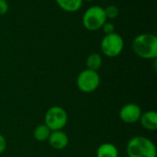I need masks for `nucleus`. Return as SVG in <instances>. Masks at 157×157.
<instances>
[{
	"instance_id": "10",
	"label": "nucleus",
	"mask_w": 157,
	"mask_h": 157,
	"mask_svg": "<svg viewBox=\"0 0 157 157\" xmlns=\"http://www.w3.org/2000/svg\"><path fill=\"white\" fill-rule=\"evenodd\" d=\"M97 157H119L118 148L110 143L102 144L97 149Z\"/></svg>"
},
{
	"instance_id": "16",
	"label": "nucleus",
	"mask_w": 157,
	"mask_h": 157,
	"mask_svg": "<svg viewBox=\"0 0 157 157\" xmlns=\"http://www.w3.org/2000/svg\"><path fill=\"white\" fill-rule=\"evenodd\" d=\"M8 3L6 0H0V16H4L8 11Z\"/></svg>"
},
{
	"instance_id": "17",
	"label": "nucleus",
	"mask_w": 157,
	"mask_h": 157,
	"mask_svg": "<svg viewBox=\"0 0 157 157\" xmlns=\"http://www.w3.org/2000/svg\"><path fill=\"white\" fill-rule=\"evenodd\" d=\"M6 149V138L0 134V154H3Z\"/></svg>"
},
{
	"instance_id": "3",
	"label": "nucleus",
	"mask_w": 157,
	"mask_h": 157,
	"mask_svg": "<svg viewBox=\"0 0 157 157\" xmlns=\"http://www.w3.org/2000/svg\"><path fill=\"white\" fill-rule=\"evenodd\" d=\"M107 21L105 10L100 6H93L86 10L83 16V25L89 31H97Z\"/></svg>"
},
{
	"instance_id": "11",
	"label": "nucleus",
	"mask_w": 157,
	"mask_h": 157,
	"mask_svg": "<svg viewBox=\"0 0 157 157\" xmlns=\"http://www.w3.org/2000/svg\"><path fill=\"white\" fill-rule=\"evenodd\" d=\"M55 1L61 9L70 13L78 11L83 5V0H55Z\"/></svg>"
},
{
	"instance_id": "8",
	"label": "nucleus",
	"mask_w": 157,
	"mask_h": 157,
	"mask_svg": "<svg viewBox=\"0 0 157 157\" xmlns=\"http://www.w3.org/2000/svg\"><path fill=\"white\" fill-rule=\"evenodd\" d=\"M48 142L55 150H63L69 144L68 135L63 131H52L49 136Z\"/></svg>"
},
{
	"instance_id": "4",
	"label": "nucleus",
	"mask_w": 157,
	"mask_h": 157,
	"mask_svg": "<svg viewBox=\"0 0 157 157\" xmlns=\"http://www.w3.org/2000/svg\"><path fill=\"white\" fill-rule=\"evenodd\" d=\"M45 125L52 131L63 130L68 121V115L64 109L60 106L51 107L45 113L44 117Z\"/></svg>"
},
{
	"instance_id": "14",
	"label": "nucleus",
	"mask_w": 157,
	"mask_h": 157,
	"mask_svg": "<svg viewBox=\"0 0 157 157\" xmlns=\"http://www.w3.org/2000/svg\"><path fill=\"white\" fill-rule=\"evenodd\" d=\"M104 10H105V15H106L107 19L108 18L109 19H114L119 16V13H120L119 7L114 6V5L108 6L106 8H104Z\"/></svg>"
},
{
	"instance_id": "7",
	"label": "nucleus",
	"mask_w": 157,
	"mask_h": 157,
	"mask_svg": "<svg viewBox=\"0 0 157 157\" xmlns=\"http://www.w3.org/2000/svg\"><path fill=\"white\" fill-rule=\"evenodd\" d=\"M142 115L141 108L134 103H128L122 106L120 110L121 120L128 124H133L139 121Z\"/></svg>"
},
{
	"instance_id": "6",
	"label": "nucleus",
	"mask_w": 157,
	"mask_h": 157,
	"mask_svg": "<svg viewBox=\"0 0 157 157\" xmlns=\"http://www.w3.org/2000/svg\"><path fill=\"white\" fill-rule=\"evenodd\" d=\"M100 85V76L98 71L85 69L76 78V86L83 93H92Z\"/></svg>"
},
{
	"instance_id": "5",
	"label": "nucleus",
	"mask_w": 157,
	"mask_h": 157,
	"mask_svg": "<svg viewBox=\"0 0 157 157\" xmlns=\"http://www.w3.org/2000/svg\"><path fill=\"white\" fill-rule=\"evenodd\" d=\"M124 48V40L122 37L116 33H110L104 36L100 43V49L104 55L109 58L119 56Z\"/></svg>"
},
{
	"instance_id": "1",
	"label": "nucleus",
	"mask_w": 157,
	"mask_h": 157,
	"mask_svg": "<svg viewBox=\"0 0 157 157\" xmlns=\"http://www.w3.org/2000/svg\"><path fill=\"white\" fill-rule=\"evenodd\" d=\"M132 50L134 53L145 60L156 59L157 37L155 34L143 33L132 40Z\"/></svg>"
},
{
	"instance_id": "2",
	"label": "nucleus",
	"mask_w": 157,
	"mask_h": 157,
	"mask_svg": "<svg viewBox=\"0 0 157 157\" xmlns=\"http://www.w3.org/2000/svg\"><path fill=\"white\" fill-rule=\"evenodd\" d=\"M127 155L129 157H156L155 144L144 136L132 137L127 144Z\"/></svg>"
},
{
	"instance_id": "15",
	"label": "nucleus",
	"mask_w": 157,
	"mask_h": 157,
	"mask_svg": "<svg viewBox=\"0 0 157 157\" xmlns=\"http://www.w3.org/2000/svg\"><path fill=\"white\" fill-rule=\"evenodd\" d=\"M101 29H102L103 32L105 33V35L115 32V25H114L112 22H107V21H106L105 24L102 26Z\"/></svg>"
},
{
	"instance_id": "18",
	"label": "nucleus",
	"mask_w": 157,
	"mask_h": 157,
	"mask_svg": "<svg viewBox=\"0 0 157 157\" xmlns=\"http://www.w3.org/2000/svg\"><path fill=\"white\" fill-rule=\"evenodd\" d=\"M83 1H87V2H91V1H94V0H83Z\"/></svg>"
},
{
	"instance_id": "13",
	"label": "nucleus",
	"mask_w": 157,
	"mask_h": 157,
	"mask_svg": "<svg viewBox=\"0 0 157 157\" xmlns=\"http://www.w3.org/2000/svg\"><path fill=\"white\" fill-rule=\"evenodd\" d=\"M51 132L52 131L45 124H40L34 129L33 136L38 142H45L48 141Z\"/></svg>"
},
{
	"instance_id": "9",
	"label": "nucleus",
	"mask_w": 157,
	"mask_h": 157,
	"mask_svg": "<svg viewBox=\"0 0 157 157\" xmlns=\"http://www.w3.org/2000/svg\"><path fill=\"white\" fill-rule=\"evenodd\" d=\"M141 125L148 131L157 130V113L155 110H148L142 113L139 120Z\"/></svg>"
},
{
	"instance_id": "12",
	"label": "nucleus",
	"mask_w": 157,
	"mask_h": 157,
	"mask_svg": "<svg viewBox=\"0 0 157 157\" xmlns=\"http://www.w3.org/2000/svg\"><path fill=\"white\" fill-rule=\"evenodd\" d=\"M102 63H103V60H102L101 55L99 53L93 52V53L89 54L88 57L86 58V64L87 67L86 69L98 71L101 67Z\"/></svg>"
}]
</instances>
